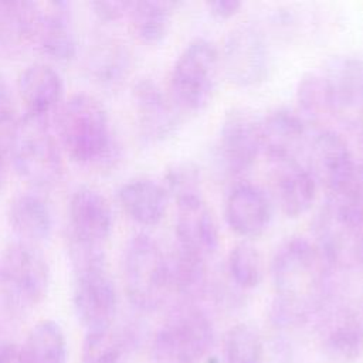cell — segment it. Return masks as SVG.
<instances>
[{
	"mask_svg": "<svg viewBox=\"0 0 363 363\" xmlns=\"http://www.w3.org/2000/svg\"><path fill=\"white\" fill-rule=\"evenodd\" d=\"M34 43L38 44L44 55L60 62L71 61L77 55L78 43L67 3L52 1L40 4Z\"/></svg>",
	"mask_w": 363,
	"mask_h": 363,
	"instance_id": "19",
	"label": "cell"
},
{
	"mask_svg": "<svg viewBox=\"0 0 363 363\" xmlns=\"http://www.w3.org/2000/svg\"><path fill=\"white\" fill-rule=\"evenodd\" d=\"M132 1H94L89 4L94 14L101 21H116L129 14Z\"/></svg>",
	"mask_w": 363,
	"mask_h": 363,
	"instance_id": "36",
	"label": "cell"
},
{
	"mask_svg": "<svg viewBox=\"0 0 363 363\" xmlns=\"http://www.w3.org/2000/svg\"><path fill=\"white\" fill-rule=\"evenodd\" d=\"M335 115L363 112V60L350 55L333 57L320 69Z\"/></svg>",
	"mask_w": 363,
	"mask_h": 363,
	"instance_id": "17",
	"label": "cell"
},
{
	"mask_svg": "<svg viewBox=\"0 0 363 363\" xmlns=\"http://www.w3.org/2000/svg\"><path fill=\"white\" fill-rule=\"evenodd\" d=\"M220 65L235 86L251 88L265 81L269 71V48L262 33L251 24L231 30L223 45Z\"/></svg>",
	"mask_w": 363,
	"mask_h": 363,
	"instance_id": "9",
	"label": "cell"
},
{
	"mask_svg": "<svg viewBox=\"0 0 363 363\" xmlns=\"http://www.w3.org/2000/svg\"><path fill=\"white\" fill-rule=\"evenodd\" d=\"M16 118V105L7 82L0 77V135H10Z\"/></svg>",
	"mask_w": 363,
	"mask_h": 363,
	"instance_id": "35",
	"label": "cell"
},
{
	"mask_svg": "<svg viewBox=\"0 0 363 363\" xmlns=\"http://www.w3.org/2000/svg\"><path fill=\"white\" fill-rule=\"evenodd\" d=\"M262 153L261 119L245 108L230 109L220 125L218 155L231 174L250 170Z\"/></svg>",
	"mask_w": 363,
	"mask_h": 363,
	"instance_id": "10",
	"label": "cell"
},
{
	"mask_svg": "<svg viewBox=\"0 0 363 363\" xmlns=\"http://www.w3.org/2000/svg\"><path fill=\"white\" fill-rule=\"evenodd\" d=\"M169 199L164 186L152 179H132L118 190L123 211L130 220L145 227L156 225L164 218Z\"/></svg>",
	"mask_w": 363,
	"mask_h": 363,
	"instance_id": "21",
	"label": "cell"
},
{
	"mask_svg": "<svg viewBox=\"0 0 363 363\" xmlns=\"http://www.w3.org/2000/svg\"><path fill=\"white\" fill-rule=\"evenodd\" d=\"M69 241L102 247L113 227V213L106 197L94 187H78L68 203Z\"/></svg>",
	"mask_w": 363,
	"mask_h": 363,
	"instance_id": "13",
	"label": "cell"
},
{
	"mask_svg": "<svg viewBox=\"0 0 363 363\" xmlns=\"http://www.w3.org/2000/svg\"><path fill=\"white\" fill-rule=\"evenodd\" d=\"M9 156L16 173L35 189H50L62 176V157L47 118L26 113L9 136Z\"/></svg>",
	"mask_w": 363,
	"mask_h": 363,
	"instance_id": "5",
	"label": "cell"
},
{
	"mask_svg": "<svg viewBox=\"0 0 363 363\" xmlns=\"http://www.w3.org/2000/svg\"><path fill=\"white\" fill-rule=\"evenodd\" d=\"M96 75L101 81L116 82L126 74L128 60L122 50L111 48L105 51L104 57H99L96 61Z\"/></svg>",
	"mask_w": 363,
	"mask_h": 363,
	"instance_id": "34",
	"label": "cell"
},
{
	"mask_svg": "<svg viewBox=\"0 0 363 363\" xmlns=\"http://www.w3.org/2000/svg\"><path fill=\"white\" fill-rule=\"evenodd\" d=\"M173 1H135L130 3L129 16L136 37L149 45L160 44L172 26Z\"/></svg>",
	"mask_w": 363,
	"mask_h": 363,
	"instance_id": "27",
	"label": "cell"
},
{
	"mask_svg": "<svg viewBox=\"0 0 363 363\" xmlns=\"http://www.w3.org/2000/svg\"><path fill=\"white\" fill-rule=\"evenodd\" d=\"M163 186L176 206L204 199L200 169L191 162H179L170 166L164 174Z\"/></svg>",
	"mask_w": 363,
	"mask_h": 363,
	"instance_id": "32",
	"label": "cell"
},
{
	"mask_svg": "<svg viewBox=\"0 0 363 363\" xmlns=\"http://www.w3.org/2000/svg\"><path fill=\"white\" fill-rule=\"evenodd\" d=\"M142 342L138 326L113 328L86 332L82 345V363H130Z\"/></svg>",
	"mask_w": 363,
	"mask_h": 363,
	"instance_id": "22",
	"label": "cell"
},
{
	"mask_svg": "<svg viewBox=\"0 0 363 363\" xmlns=\"http://www.w3.org/2000/svg\"><path fill=\"white\" fill-rule=\"evenodd\" d=\"M322 352L330 363H354L363 354V339L350 312L332 325L322 340Z\"/></svg>",
	"mask_w": 363,
	"mask_h": 363,
	"instance_id": "28",
	"label": "cell"
},
{
	"mask_svg": "<svg viewBox=\"0 0 363 363\" xmlns=\"http://www.w3.org/2000/svg\"><path fill=\"white\" fill-rule=\"evenodd\" d=\"M17 86L27 113L44 118L58 106L64 95V81L60 72L44 62L28 65L20 74Z\"/></svg>",
	"mask_w": 363,
	"mask_h": 363,
	"instance_id": "20",
	"label": "cell"
},
{
	"mask_svg": "<svg viewBox=\"0 0 363 363\" xmlns=\"http://www.w3.org/2000/svg\"><path fill=\"white\" fill-rule=\"evenodd\" d=\"M306 143L303 118L286 108H277L261 119L262 152L275 163L296 159Z\"/></svg>",
	"mask_w": 363,
	"mask_h": 363,
	"instance_id": "16",
	"label": "cell"
},
{
	"mask_svg": "<svg viewBox=\"0 0 363 363\" xmlns=\"http://www.w3.org/2000/svg\"><path fill=\"white\" fill-rule=\"evenodd\" d=\"M296 101L302 113L312 121L335 115L330 94L320 71H309L298 82Z\"/></svg>",
	"mask_w": 363,
	"mask_h": 363,
	"instance_id": "30",
	"label": "cell"
},
{
	"mask_svg": "<svg viewBox=\"0 0 363 363\" xmlns=\"http://www.w3.org/2000/svg\"><path fill=\"white\" fill-rule=\"evenodd\" d=\"M356 166L347 142L337 132L322 129L309 140L305 167L329 194L337 193L346 184Z\"/></svg>",
	"mask_w": 363,
	"mask_h": 363,
	"instance_id": "11",
	"label": "cell"
},
{
	"mask_svg": "<svg viewBox=\"0 0 363 363\" xmlns=\"http://www.w3.org/2000/svg\"><path fill=\"white\" fill-rule=\"evenodd\" d=\"M174 234L179 250L206 261L220 247L218 224L204 199L177 204Z\"/></svg>",
	"mask_w": 363,
	"mask_h": 363,
	"instance_id": "15",
	"label": "cell"
},
{
	"mask_svg": "<svg viewBox=\"0 0 363 363\" xmlns=\"http://www.w3.org/2000/svg\"><path fill=\"white\" fill-rule=\"evenodd\" d=\"M132 96L139 130L146 142H163L177 132L182 111L169 92H164L155 81L147 78L138 81Z\"/></svg>",
	"mask_w": 363,
	"mask_h": 363,
	"instance_id": "12",
	"label": "cell"
},
{
	"mask_svg": "<svg viewBox=\"0 0 363 363\" xmlns=\"http://www.w3.org/2000/svg\"><path fill=\"white\" fill-rule=\"evenodd\" d=\"M57 132L67 155L79 164H109L118 153L109 115L99 99L71 95L58 111Z\"/></svg>",
	"mask_w": 363,
	"mask_h": 363,
	"instance_id": "2",
	"label": "cell"
},
{
	"mask_svg": "<svg viewBox=\"0 0 363 363\" xmlns=\"http://www.w3.org/2000/svg\"><path fill=\"white\" fill-rule=\"evenodd\" d=\"M223 350L225 363H261L264 345L252 325L237 323L227 330Z\"/></svg>",
	"mask_w": 363,
	"mask_h": 363,
	"instance_id": "31",
	"label": "cell"
},
{
	"mask_svg": "<svg viewBox=\"0 0 363 363\" xmlns=\"http://www.w3.org/2000/svg\"><path fill=\"white\" fill-rule=\"evenodd\" d=\"M10 136V135H9ZM9 136L0 135V189L3 187L7 177V163H9Z\"/></svg>",
	"mask_w": 363,
	"mask_h": 363,
	"instance_id": "39",
	"label": "cell"
},
{
	"mask_svg": "<svg viewBox=\"0 0 363 363\" xmlns=\"http://www.w3.org/2000/svg\"><path fill=\"white\" fill-rule=\"evenodd\" d=\"M328 201L350 223L363 228V164H357L346 184Z\"/></svg>",
	"mask_w": 363,
	"mask_h": 363,
	"instance_id": "33",
	"label": "cell"
},
{
	"mask_svg": "<svg viewBox=\"0 0 363 363\" xmlns=\"http://www.w3.org/2000/svg\"><path fill=\"white\" fill-rule=\"evenodd\" d=\"M122 274L128 299L139 311H157L173 295L169 257L149 234L139 233L129 238L123 250Z\"/></svg>",
	"mask_w": 363,
	"mask_h": 363,
	"instance_id": "4",
	"label": "cell"
},
{
	"mask_svg": "<svg viewBox=\"0 0 363 363\" xmlns=\"http://www.w3.org/2000/svg\"><path fill=\"white\" fill-rule=\"evenodd\" d=\"M38 16V3L0 1V55L17 54L34 43Z\"/></svg>",
	"mask_w": 363,
	"mask_h": 363,
	"instance_id": "24",
	"label": "cell"
},
{
	"mask_svg": "<svg viewBox=\"0 0 363 363\" xmlns=\"http://www.w3.org/2000/svg\"><path fill=\"white\" fill-rule=\"evenodd\" d=\"M220 52L206 37L193 38L176 58L169 81V95L182 112L206 109L216 94Z\"/></svg>",
	"mask_w": 363,
	"mask_h": 363,
	"instance_id": "7",
	"label": "cell"
},
{
	"mask_svg": "<svg viewBox=\"0 0 363 363\" xmlns=\"http://www.w3.org/2000/svg\"><path fill=\"white\" fill-rule=\"evenodd\" d=\"M227 274L240 291L257 288L264 277V262L261 252L250 242H238L227 257Z\"/></svg>",
	"mask_w": 363,
	"mask_h": 363,
	"instance_id": "29",
	"label": "cell"
},
{
	"mask_svg": "<svg viewBox=\"0 0 363 363\" xmlns=\"http://www.w3.org/2000/svg\"><path fill=\"white\" fill-rule=\"evenodd\" d=\"M24 363H65L67 340L61 326L50 319L31 328L21 346Z\"/></svg>",
	"mask_w": 363,
	"mask_h": 363,
	"instance_id": "26",
	"label": "cell"
},
{
	"mask_svg": "<svg viewBox=\"0 0 363 363\" xmlns=\"http://www.w3.org/2000/svg\"><path fill=\"white\" fill-rule=\"evenodd\" d=\"M214 343L208 315L191 302H177L155 333L150 356L156 363H199Z\"/></svg>",
	"mask_w": 363,
	"mask_h": 363,
	"instance_id": "6",
	"label": "cell"
},
{
	"mask_svg": "<svg viewBox=\"0 0 363 363\" xmlns=\"http://www.w3.org/2000/svg\"><path fill=\"white\" fill-rule=\"evenodd\" d=\"M68 252L74 269L72 305L77 319L86 332L112 326L118 295L113 281L106 272L104 250L69 242Z\"/></svg>",
	"mask_w": 363,
	"mask_h": 363,
	"instance_id": "3",
	"label": "cell"
},
{
	"mask_svg": "<svg viewBox=\"0 0 363 363\" xmlns=\"http://www.w3.org/2000/svg\"><path fill=\"white\" fill-rule=\"evenodd\" d=\"M3 345H4V342L0 339V349H1V346H3Z\"/></svg>",
	"mask_w": 363,
	"mask_h": 363,
	"instance_id": "41",
	"label": "cell"
},
{
	"mask_svg": "<svg viewBox=\"0 0 363 363\" xmlns=\"http://www.w3.org/2000/svg\"><path fill=\"white\" fill-rule=\"evenodd\" d=\"M7 220L21 241L31 244L48 240L54 227L50 204L34 191L20 193L10 200Z\"/></svg>",
	"mask_w": 363,
	"mask_h": 363,
	"instance_id": "23",
	"label": "cell"
},
{
	"mask_svg": "<svg viewBox=\"0 0 363 363\" xmlns=\"http://www.w3.org/2000/svg\"><path fill=\"white\" fill-rule=\"evenodd\" d=\"M0 363H24L21 356V347L14 343H7L0 349Z\"/></svg>",
	"mask_w": 363,
	"mask_h": 363,
	"instance_id": "38",
	"label": "cell"
},
{
	"mask_svg": "<svg viewBox=\"0 0 363 363\" xmlns=\"http://www.w3.org/2000/svg\"><path fill=\"white\" fill-rule=\"evenodd\" d=\"M50 267L35 244L14 241L0 251V296L13 311H28L47 296Z\"/></svg>",
	"mask_w": 363,
	"mask_h": 363,
	"instance_id": "8",
	"label": "cell"
},
{
	"mask_svg": "<svg viewBox=\"0 0 363 363\" xmlns=\"http://www.w3.org/2000/svg\"><path fill=\"white\" fill-rule=\"evenodd\" d=\"M333 271L313 241L305 237L288 238L271 261L275 289L272 305L305 323L330 301Z\"/></svg>",
	"mask_w": 363,
	"mask_h": 363,
	"instance_id": "1",
	"label": "cell"
},
{
	"mask_svg": "<svg viewBox=\"0 0 363 363\" xmlns=\"http://www.w3.org/2000/svg\"><path fill=\"white\" fill-rule=\"evenodd\" d=\"M206 7L214 18L228 20L241 10L242 3L238 0H214V1H207Z\"/></svg>",
	"mask_w": 363,
	"mask_h": 363,
	"instance_id": "37",
	"label": "cell"
},
{
	"mask_svg": "<svg viewBox=\"0 0 363 363\" xmlns=\"http://www.w3.org/2000/svg\"><path fill=\"white\" fill-rule=\"evenodd\" d=\"M350 316H352V320L354 322L362 339H363V302L354 309L350 312Z\"/></svg>",
	"mask_w": 363,
	"mask_h": 363,
	"instance_id": "40",
	"label": "cell"
},
{
	"mask_svg": "<svg viewBox=\"0 0 363 363\" xmlns=\"http://www.w3.org/2000/svg\"><path fill=\"white\" fill-rule=\"evenodd\" d=\"M318 187L311 172L296 159L275 162V199L286 217L296 218L308 213L316 200Z\"/></svg>",
	"mask_w": 363,
	"mask_h": 363,
	"instance_id": "18",
	"label": "cell"
},
{
	"mask_svg": "<svg viewBox=\"0 0 363 363\" xmlns=\"http://www.w3.org/2000/svg\"><path fill=\"white\" fill-rule=\"evenodd\" d=\"M224 217L227 225L242 238L262 235L272 220V201L257 184L240 183L225 199Z\"/></svg>",
	"mask_w": 363,
	"mask_h": 363,
	"instance_id": "14",
	"label": "cell"
},
{
	"mask_svg": "<svg viewBox=\"0 0 363 363\" xmlns=\"http://www.w3.org/2000/svg\"><path fill=\"white\" fill-rule=\"evenodd\" d=\"M169 265L172 292L179 296V302L197 303L211 289L206 259L176 248Z\"/></svg>",
	"mask_w": 363,
	"mask_h": 363,
	"instance_id": "25",
	"label": "cell"
}]
</instances>
